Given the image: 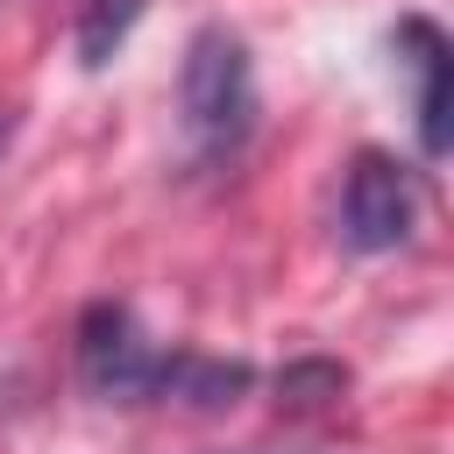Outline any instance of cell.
<instances>
[{"label":"cell","instance_id":"7a4b0ae2","mask_svg":"<svg viewBox=\"0 0 454 454\" xmlns=\"http://www.w3.org/2000/svg\"><path fill=\"white\" fill-rule=\"evenodd\" d=\"M177 106H184V142L199 163H234L248 128H255V64L234 28H199L184 43L177 71Z\"/></svg>","mask_w":454,"mask_h":454},{"label":"cell","instance_id":"3957f363","mask_svg":"<svg viewBox=\"0 0 454 454\" xmlns=\"http://www.w3.org/2000/svg\"><path fill=\"white\" fill-rule=\"evenodd\" d=\"M411 213H419L411 170L390 163L383 149H362L348 163V192H340V234H348V248H362V255L397 248L411 234Z\"/></svg>","mask_w":454,"mask_h":454},{"label":"cell","instance_id":"5b68a950","mask_svg":"<svg viewBox=\"0 0 454 454\" xmlns=\"http://www.w3.org/2000/svg\"><path fill=\"white\" fill-rule=\"evenodd\" d=\"M0 142H7V121H0Z\"/></svg>","mask_w":454,"mask_h":454},{"label":"cell","instance_id":"277c9868","mask_svg":"<svg viewBox=\"0 0 454 454\" xmlns=\"http://www.w3.org/2000/svg\"><path fill=\"white\" fill-rule=\"evenodd\" d=\"M397 71H411L419 142H426V156H440V149H447V35H440L426 14L397 21Z\"/></svg>","mask_w":454,"mask_h":454},{"label":"cell","instance_id":"6da1fadb","mask_svg":"<svg viewBox=\"0 0 454 454\" xmlns=\"http://www.w3.org/2000/svg\"><path fill=\"white\" fill-rule=\"evenodd\" d=\"M78 376L106 404H177V397L234 404V390L248 383V369L234 362H206V355L149 340L128 305H92L78 319Z\"/></svg>","mask_w":454,"mask_h":454}]
</instances>
